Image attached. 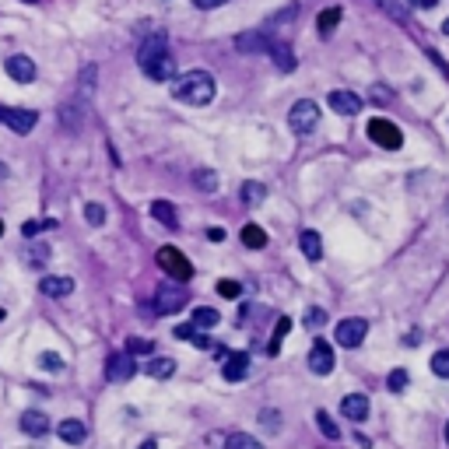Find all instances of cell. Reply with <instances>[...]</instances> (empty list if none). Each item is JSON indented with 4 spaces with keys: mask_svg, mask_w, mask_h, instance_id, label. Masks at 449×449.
Returning <instances> with one entry per match:
<instances>
[{
    "mask_svg": "<svg viewBox=\"0 0 449 449\" xmlns=\"http://www.w3.org/2000/svg\"><path fill=\"white\" fill-rule=\"evenodd\" d=\"M169 84H172V95L179 102H186V106H207V102L215 99V92H218L215 77L207 74V71H186V74L172 77Z\"/></svg>",
    "mask_w": 449,
    "mask_h": 449,
    "instance_id": "obj_1",
    "label": "cell"
},
{
    "mask_svg": "<svg viewBox=\"0 0 449 449\" xmlns=\"http://www.w3.org/2000/svg\"><path fill=\"white\" fill-rule=\"evenodd\" d=\"M158 267L169 274V281H179V284L193 278V263L179 253L175 246H162V250H158Z\"/></svg>",
    "mask_w": 449,
    "mask_h": 449,
    "instance_id": "obj_2",
    "label": "cell"
},
{
    "mask_svg": "<svg viewBox=\"0 0 449 449\" xmlns=\"http://www.w3.org/2000/svg\"><path fill=\"white\" fill-rule=\"evenodd\" d=\"M186 302H190V291H186V284H179V281H165V284L155 291V309H158L162 316L179 313Z\"/></svg>",
    "mask_w": 449,
    "mask_h": 449,
    "instance_id": "obj_3",
    "label": "cell"
},
{
    "mask_svg": "<svg viewBox=\"0 0 449 449\" xmlns=\"http://www.w3.org/2000/svg\"><path fill=\"white\" fill-rule=\"evenodd\" d=\"M288 123H291V130H295V134H313V130L319 127V106H316V102H309V99L295 102V106H291V112H288Z\"/></svg>",
    "mask_w": 449,
    "mask_h": 449,
    "instance_id": "obj_4",
    "label": "cell"
},
{
    "mask_svg": "<svg viewBox=\"0 0 449 449\" xmlns=\"http://www.w3.org/2000/svg\"><path fill=\"white\" fill-rule=\"evenodd\" d=\"M369 137H372L379 147H386V151H397V147L404 144L400 127H397V123H390V119H383V116L369 119Z\"/></svg>",
    "mask_w": 449,
    "mask_h": 449,
    "instance_id": "obj_5",
    "label": "cell"
},
{
    "mask_svg": "<svg viewBox=\"0 0 449 449\" xmlns=\"http://www.w3.org/2000/svg\"><path fill=\"white\" fill-rule=\"evenodd\" d=\"M250 365H253V358H250L246 351H225V358H221V376H225L228 383H243V379L250 376Z\"/></svg>",
    "mask_w": 449,
    "mask_h": 449,
    "instance_id": "obj_6",
    "label": "cell"
},
{
    "mask_svg": "<svg viewBox=\"0 0 449 449\" xmlns=\"http://www.w3.org/2000/svg\"><path fill=\"white\" fill-rule=\"evenodd\" d=\"M369 334V323L362 316H351V319H341L337 323V344L341 348H358Z\"/></svg>",
    "mask_w": 449,
    "mask_h": 449,
    "instance_id": "obj_7",
    "label": "cell"
},
{
    "mask_svg": "<svg viewBox=\"0 0 449 449\" xmlns=\"http://www.w3.org/2000/svg\"><path fill=\"white\" fill-rule=\"evenodd\" d=\"M0 123H8L14 134H28V130H36V123H39V112H32V109H0Z\"/></svg>",
    "mask_w": 449,
    "mask_h": 449,
    "instance_id": "obj_8",
    "label": "cell"
},
{
    "mask_svg": "<svg viewBox=\"0 0 449 449\" xmlns=\"http://www.w3.org/2000/svg\"><path fill=\"white\" fill-rule=\"evenodd\" d=\"M309 372H316V376H330V372H334V348L326 344L323 337L313 341V351H309Z\"/></svg>",
    "mask_w": 449,
    "mask_h": 449,
    "instance_id": "obj_9",
    "label": "cell"
},
{
    "mask_svg": "<svg viewBox=\"0 0 449 449\" xmlns=\"http://www.w3.org/2000/svg\"><path fill=\"white\" fill-rule=\"evenodd\" d=\"M274 39L263 32V28H253V32H243V36H235V49L239 53H271Z\"/></svg>",
    "mask_w": 449,
    "mask_h": 449,
    "instance_id": "obj_10",
    "label": "cell"
},
{
    "mask_svg": "<svg viewBox=\"0 0 449 449\" xmlns=\"http://www.w3.org/2000/svg\"><path fill=\"white\" fill-rule=\"evenodd\" d=\"M4 71H8L14 81L28 84V81H36V60H32V56H25V53H14V56L4 60Z\"/></svg>",
    "mask_w": 449,
    "mask_h": 449,
    "instance_id": "obj_11",
    "label": "cell"
},
{
    "mask_svg": "<svg viewBox=\"0 0 449 449\" xmlns=\"http://www.w3.org/2000/svg\"><path fill=\"white\" fill-rule=\"evenodd\" d=\"M141 71L151 77V81H172V74H175L172 53H162V56H151V60H141Z\"/></svg>",
    "mask_w": 449,
    "mask_h": 449,
    "instance_id": "obj_12",
    "label": "cell"
},
{
    "mask_svg": "<svg viewBox=\"0 0 449 449\" xmlns=\"http://www.w3.org/2000/svg\"><path fill=\"white\" fill-rule=\"evenodd\" d=\"M134 372H137V365H134L130 354H112L109 365H106V379H109V383H127Z\"/></svg>",
    "mask_w": 449,
    "mask_h": 449,
    "instance_id": "obj_13",
    "label": "cell"
},
{
    "mask_svg": "<svg viewBox=\"0 0 449 449\" xmlns=\"http://www.w3.org/2000/svg\"><path fill=\"white\" fill-rule=\"evenodd\" d=\"M326 106H330L334 112H341V116H354V112H362V95H354V92H330V95H326Z\"/></svg>",
    "mask_w": 449,
    "mask_h": 449,
    "instance_id": "obj_14",
    "label": "cell"
},
{
    "mask_svg": "<svg viewBox=\"0 0 449 449\" xmlns=\"http://www.w3.org/2000/svg\"><path fill=\"white\" fill-rule=\"evenodd\" d=\"M341 414L348 417V422H365L369 417V397L365 393H348L341 400Z\"/></svg>",
    "mask_w": 449,
    "mask_h": 449,
    "instance_id": "obj_15",
    "label": "cell"
},
{
    "mask_svg": "<svg viewBox=\"0 0 449 449\" xmlns=\"http://www.w3.org/2000/svg\"><path fill=\"white\" fill-rule=\"evenodd\" d=\"M21 432L32 435V439L49 435V417H46L43 411H25V414H21Z\"/></svg>",
    "mask_w": 449,
    "mask_h": 449,
    "instance_id": "obj_16",
    "label": "cell"
},
{
    "mask_svg": "<svg viewBox=\"0 0 449 449\" xmlns=\"http://www.w3.org/2000/svg\"><path fill=\"white\" fill-rule=\"evenodd\" d=\"M56 435L64 439L67 446H81L84 435H88V428H84V422H77V417H67V422L56 425Z\"/></svg>",
    "mask_w": 449,
    "mask_h": 449,
    "instance_id": "obj_17",
    "label": "cell"
},
{
    "mask_svg": "<svg viewBox=\"0 0 449 449\" xmlns=\"http://www.w3.org/2000/svg\"><path fill=\"white\" fill-rule=\"evenodd\" d=\"M39 288H43V295H49V298H67V295L74 291V278H43Z\"/></svg>",
    "mask_w": 449,
    "mask_h": 449,
    "instance_id": "obj_18",
    "label": "cell"
},
{
    "mask_svg": "<svg viewBox=\"0 0 449 449\" xmlns=\"http://www.w3.org/2000/svg\"><path fill=\"white\" fill-rule=\"evenodd\" d=\"M298 246H302V253H306V260H323V239H319V232H313V228H306L302 235H298Z\"/></svg>",
    "mask_w": 449,
    "mask_h": 449,
    "instance_id": "obj_19",
    "label": "cell"
},
{
    "mask_svg": "<svg viewBox=\"0 0 449 449\" xmlns=\"http://www.w3.org/2000/svg\"><path fill=\"white\" fill-rule=\"evenodd\" d=\"M141 372L151 376V379H172L175 376V362H172V358H151V362L141 365Z\"/></svg>",
    "mask_w": 449,
    "mask_h": 449,
    "instance_id": "obj_20",
    "label": "cell"
},
{
    "mask_svg": "<svg viewBox=\"0 0 449 449\" xmlns=\"http://www.w3.org/2000/svg\"><path fill=\"white\" fill-rule=\"evenodd\" d=\"M271 60H274V67H278L281 74H291V71H295V53H291V46H284V43H274V46H271Z\"/></svg>",
    "mask_w": 449,
    "mask_h": 449,
    "instance_id": "obj_21",
    "label": "cell"
},
{
    "mask_svg": "<svg viewBox=\"0 0 449 449\" xmlns=\"http://www.w3.org/2000/svg\"><path fill=\"white\" fill-rule=\"evenodd\" d=\"M341 18H344V11H341V8H326V11H319V18H316L319 36H330L334 28L341 25Z\"/></svg>",
    "mask_w": 449,
    "mask_h": 449,
    "instance_id": "obj_22",
    "label": "cell"
},
{
    "mask_svg": "<svg viewBox=\"0 0 449 449\" xmlns=\"http://www.w3.org/2000/svg\"><path fill=\"white\" fill-rule=\"evenodd\" d=\"M218 323H221L218 309H211V306H197L193 309V326H197V330H207V326H218Z\"/></svg>",
    "mask_w": 449,
    "mask_h": 449,
    "instance_id": "obj_23",
    "label": "cell"
},
{
    "mask_svg": "<svg viewBox=\"0 0 449 449\" xmlns=\"http://www.w3.org/2000/svg\"><path fill=\"white\" fill-rule=\"evenodd\" d=\"M56 225H60L56 218H28V221L21 225V235H25V239H36L39 232H49V228H56Z\"/></svg>",
    "mask_w": 449,
    "mask_h": 449,
    "instance_id": "obj_24",
    "label": "cell"
},
{
    "mask_svg": "<svg viewBox=\"0 0 449 449\" xmlns=\"http://www.w3.org/2000/svg\"><path fill=\"white\" fill-rule=\"evenodd\" d=\"M225 449H263V442L253 439V435H246V432H232L225 439Z\"/></svg>",
    "mask_w": 449,
    "mask_h": 449,
    "instance_id": "obj_25",
    "label": "cell"
},
{
    "mask_svg": "<svg viewBox=\"0 0 449 449\" xmlns=\"http://www.w3.org/2000/svg\"><path fill=\"white\" fill-rule=\"evenodd\" d=\"M151 215H155L162 225H169V228H175V221H179L175 207H172V204H165V200H155V204H151Z\"/></svg>",
    "mask_w": 449,
    "mask_h": 449,
    "instance_id": "obj_26",
    "label": "cell"
},
{
    "mask_svg": "<svg viewBox=\"0 0 449 449\" xmlns=\"http://www.w3.org/2000/svg\"><path fill=\"white\" fill-rule=\"evenodd\" d=\"M243 246L263 250V246H267V232H263L260 225H246V228H243Z\"/></svg>",
    "mask_w": 449,
    "mask_h": 449,
    "instance_id": "obj_27",
    "label": "cell"
},
{
    "mask_svg": "<svg viewBox=\"0 0 449 449\" xmlns=\"http://www.w3.org/2000/svg\"><path fill=\"white\" fill-rule=\"evenodd\" d=\"M193 183H197V190H204V193H215V190H218V172H215V169H197Z\"/></svg>",
    "mask_w": 449,
    "mask_h": 449,
    "instance_id": "obj_28",
    "label": "cell"
},
{
    "mask_svg": "<svg viewBox=\"0 0 449 449\" xmlns=\"http://www.w3.org/2000/svg\"><path fill=\"white\" fill-rule=\"evenodd\" d=\"M316 425H319V432L326 435V439H341V428H337V422L326 411H316Z\"/></svg>",
    "mask_w": 449,
    "mask_h": 449,
    "instance_id": "obj_29",
    "label": "cell"
},
{
    "mask_svg": "<svg viewBox=\"0 0 449 449\" xmlns=\"http://www.w3.org/2000/svg\"><path fill=\"white\" fill-rule=\"evenodd\" d=\"M263 197H267V186L263 183H253V179H250V183H243V200L246 204H263Z\"/></svg>",
    "mask_w": 449,
    "mask_h": 449,
    "instance_id": "obj_30",
    "label": "cell"
},
{
    "mask_svg": "<svg viewBox=\"0 0 449 449\" xmlns=\"http://www.w3.org/2000/svg\"><path fill=\"white\" fill-rule=\"evenodd\" d=\"M288 330H291V319H288V316H281V319L274 323V341H271V354H278V351H281V341L288 337Z\"/></svg>",
    "mask_w": 449,
    "mask_h": 449,
    "instance_id": "obj_31",
    "label": "cell"
},
{
    "mask_svg": "<svg viewBox=\"0 0 449 449\" xmlns=\"http://www.w3.org/2000/svg\"><path fill=\"white\" fill-rule=\"evenodd\" d=\"M81 116H84V112H81V109H77L74 102H67L64 109H60V119H64V127H67V130H77V123H81Z\"/></svg>",
    "mask_w": 449,
    "mask_h": 449,
    "instance_id": "obj_32",
    "label": "cell"
},
{
    "mask_svg": "<svg viewBox=\"0 0 449 449\" xmlns=\"http://www.w3.org/2000/svg\"><path fill=\"white\" fill-rule=\"evenodd\" d=\"M386 386H390V393H404L407 390V369H393L386 376Z\"/></svg>",
    "mask_w": 449,
    "mask_h": 449,
    "instance_id": "obj_33",
    "label": "cell"
},
{
    "mask_svg": "<svg viewBox=\"0 0 449 449\" xmlns=\"http://www.w3.org/2000/svg\"><path fill=\"white\" fill-rule=\"evenodd\" d=\"M39 365H43L46 372H64V358L53 354V351H43V354H39Z\"/></svg>",
    "mask_w": 449,
    "mask_h": 449,
    "instance_id": "obj_34",
    "label": "cell"
},
{
    "mask_svg": "<svg viewBox=\"0 0 449 449\" xmlns=\"http://www.w3.org/2000/svg\"><path fill=\"white\" fill-rule=\"evenodd\" d=\"M432 372L442 376V379H449V351H435L432 354Z\"/></svg>",
    "mask_w": 449,
    "mask_h": 449,
    "instance_id": "obj_35",
    "label": "cell"
},
{
    "mask_svg": "<svg viewBox=\"0 0 449 449\" xmlns=\"http://www.w3.org/2000/svg\"><path fill=\"white\" fill-rule=\"evenodd\" d=\"M151 348H155V344H151V341H144V337H130V341H127V354H130V358H137V354H151Z\"/></svg>",
    "mask_w": 449,
    "mask_h": 449,
    "instance_id": "obj_36",
    "label": "cell"
},
{
    "mask_svg": "<svg viewBox=\"0 0 449 449\" xmlns=\"http://www.w3.org/2000/svg\"><path fill=\"white\" fill-rule=\"evenodd\" d=\"M84 218H88V225H102L106 221V207L102 204H84Z\"/></svg>",
    "mask_w": 449,
    "mask_h": 449,
    "instance_id": "obj_37",
    "label": "cell"
},
{
    "mask_svg": "<svg viewBox=\"0 0 449 449\" xmlns=\"http://www.w3.org/2000/svg\"><path fill=\"white\" fill-rule=\"evenodd\" d=\"M218 295L221 298H239V295H243V284H239V281H218Z\"/></svg>",
    "mask_w": 449,
    "mask_h": 449,
    "instance_id": "obj_38",
    "label": "cell"
},
{
    "mask_svg": "<svg viewBox=\"0 0 449 449\" xmlns=\"http://www.w3.org/2000/svg\"><path fill=\"white\" fill-rule=\"evenodd\" d=\"M376 4L390 14V18H397V21H404L407 14H404V8H400V0H376Z\"/></svg>",
    "mask_w": 449,
    "mask_h": 449,
    "instance_id": "obj_39",
    "label": "cell"
},
{
    "mask_svg": "<svg viewBox=\"0 0 449 449\" xmlns=\"http://www.w3.org/2000/svg\"><path fill=\"white\" fill-rule=\"evenodd\" d=\"M323 323H326V309H309L306 313V326H309V330H319Z\"/></svg>",
    "mask_w": 449,
    "mask_h": 449,
    "instance_id": "obj_40",
    "label": "cell"
},
{
    "mask_svg": "<svg viewBox=\"0 0 449 449\" xmlns=\"http://www.w3.org/2000/svg\"><path fill=\"white\" fill-rule=\"evenodd\" d=\"M46 260H49V246H46V243L32 246V256H28V263H32V267H43Z\"/></svg>",
    "mask_w": 449,
    "mask_h": 449,
    "instance_id": "obj_41",
    "label": "cell"
},
{
    "mask_svg": "<svg viewBox=\"0 0 449 449\" xmlns=\"http://www.w3.org/2000/svg\"><path fill=\"white\" fill-rule=\"evenodd\" d=\"M193 334H197V326H193V323H186V326H175V337H179V341H193Z\"/></svg>",
    "mask_w": 449,
    "mask_h": 449,
    "instance_id": "obj_42",
    "label": "cell"
},
{
    "mask_svg": "<svg viewBox=\"0 0 449 449\" xmlns=\"http://www.w3.org/2000/svg\"><path fill=\"white\" fill-rule=\"evenodd\" d=\"M260 417H263V428H271V432H278V411H263Z\"/></svg>",
    "mask_w": 449,
    "mask_h": 449,
    "instance_id": "obj_43",
    "label": "cell"
},
{
    "mask_svg": "<svg viewBox=\"0 0 449 449\" xmlns=\"http://www.w3.org/2000/svg\"><path fill=\"white\" fill-rule=\"evenodd\" d=\"M221 4H228V0H193V8H200V11H211V8H221Z\"/></svg>",
    "mask_w": 449,
    "mask_h": 449,
    "instance_id": "obj_44",
    "label": "cell"
},
{
    "mask_svg": "<svg viewBox=\"0 0 449 449\" xmlns=\"http://www.w3.org/2000/svg\"><path fill=\"white\" fill-rule=\"evenodd\" d=\"M92 77H95V67H88V71L81 74V88H84V92H92V88H95V84H92Z\"/></svg>",
    "mask_w": 449,
    "mask_h": 449,
    "instance_id": "obj_45",
    "label": "cell"
},
{
    "mask_svg": "<svg viewBox=\"0 0 449 449\" xmlns=\"http://www.w3.org/2000/svg\"><path fill=\"white\" fill-rule=\"evenodd\" d=\"M390 99H393V95L386 92V88H379V84L372 88V102H390Z\"/></svg>",
    "mask_w": 449,
    "mask_h": 449,
    "instance_id": "obj_46",
    "label": "cell"
},
{
    "mask_svg": "<svg viewBox=\"0 0 449 449\" xmlns=\"http://www.w3.org/2000/svg\"><path fill=\"white\" fill-rule=\"evenodd\" d=\"M295 14H298V8H295V4H291V8H284V11H281V14H274V18H271V21H291V18H295Z\"/></svg>",
    "mask_w": 449,
    "mask_h": 449,
    "instance_id": "obj_47",
    "label": "cell"
},
{
    "mask_svg": "<svg viewBox=\"0 0 449 449\" xmlns=\"http://www.w3.org/2000/svg\"><path fill=\"white\" fill-rule=\"evenodd\" d=\"M190 344H197V348H211V337H204V334H200V330H197V334H193V341H190Z\"/></svg>",
    "mask_w": 449,
    "mask_h": 449,
    "instance_id": "obj_48",
    "label": "cell"
},
{
    "mask_svg": "<svg viewBox=\"0 0 449 449\" xmlns=\"http://www.w3.org/2000/svg\"><path fill=\"white\" fill-rule=\"evenodd\" d=\"M407 4H414V8H422V11H428V8H435L439 0H407Z\"/></svg>",
    "mask_w": 449,
    "mask_h": 449,
    "instance_id": "obj_49",
    "label": "cell"
},
{
    "mask_svg": "<svg viewBox=\"0 0 449 449\" xmlns=\"http://www.w3.org/2000/svg\"><path fill=\"white\" fill-rule=\"evenodd\" d=\"M207 239H211V243H221V239H225V228H211V232H207Z\"/></svg>",
    "mask_w": 449,
    "mask_h": 449,
    "instance_id": "obj_50",
    "label": "cell"
},
{
    "mask_svg": "<svg viewBox=\"0 0 449 449\" xmlns=\"http://www.w3.org/2000/svg\"><path fill=\"white\" fill-rule=\"evenodd\" d=\"M417 341H422V337H417V330H411V334H407V337H404V344H411V348H414V344H417Z\"/></svg>",
    "mask_w": 449,
    "mask_h": 449,
    "instance_id": "obj_51",
    "label": "cell"
},
{
    "mask_svg": "<svg viewBox=\"0 0 449 449\" xmlns=\"http://www.w3.org/2000/svg\"><path fill=\"white\" fill-rule=\"evenodd\" d=\"M141 449H158V442H155V439H147V442H141Z\"/></svg>",
    "mask_w": 449,
    "mask_h": 449,
    "instance_id": "obj_52",
    "label": "cell"
},
{
    "mask_svg": "<svg viewBox=\"0 0 449 449\" xmlns=\"http://www.w3.org/2000/svg\"><path fill=\"white\" fill-rule=\"evenodd\" d=\"M0 179H8V165L4 162H0Z\"/></svg>",
    "mask_w": 449,
    "mask_h": 449,
    "instance_id": "obj_53",
    "label": "cell"
},
{
    "mask_svg": "<svg viewBox=\"0 0 449 449\" xmlns=\"http://www.w3.org/2000/svg\"><path fill=\"white\" fill-rule=\"evenodd\" d=\"M442 32H446V36H449V18H446V21H442Z\"/></svg>",
    "mask_w": 449,
    "mask_h": 449,
    "instance_id": "obj_54",
    "label": "cell"
},
{
    "mask_svg": "<svg viewBox=\"0 0 449 449\" xmlns=\"http://www.w3.org/2000/svg\"><path fill=\"white\" fill-rule=\"evenodd\" d=\"M446 442H449V422H446Z\"/></svg>",
    "mask_w": 449,
    "mask_h": 449,
    "instance_id": "obj_55",
    "label": "cell"
},
{
    "mask_svg": "<svg viewBox=\"0 0 449 449\" xmlns=\"http://www.w3.org/2000/svg\"><path fill=\"white\" fill-rule=\"evenodd\" d=\"M0 235H4V221H0Z\"/></svg>",
    "mask_w": 449,
    "mask_h": 449,
    "instance_id": "obj_56",
    "label": "cell"
},
{
    "mask_svg": "<svg viewBox=\"0 0 449 449\" xmlns=\"http://www.w3.org/2000/svg\"><path fill=\"white\" fill-rule=\"evenodd\" d=\"M4 316H8V313H4V309H0V319H4Z\"/></svg>",
    "mask_w": 449,
    "mask_h": 449,
    "instance_id": "obj_57",
    "label": "cell"
},
{
    "mask_svg": "<svg viewBox=\"0 0 449 449\" xmlns=\"http://www.w3.org/2000/svg\"><path fill=\"white\" fill-rule=\"evenodd\" d=\"M28 4H39V0H28Z\"/></svg>",
    "mask_w": 449,
    "mask_h": 449,
    "instance_id": "obj_58",
    "label": "cell"
}]
</instances>
